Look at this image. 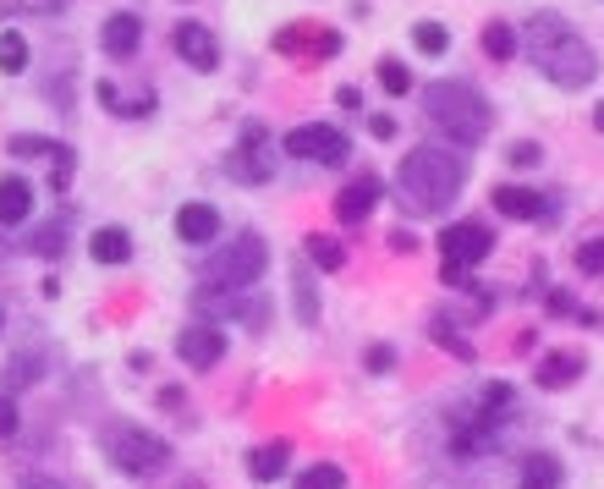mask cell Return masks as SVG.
Instances as JSON below:
<instances>
[{
    "mask_svg": "<svg viewBox=\"0 0 604 489\" xmlns=\"http://www.w3.org/2000/svg\"><path fill=\"white\" fill-rule=\"evenodd\" d=\"M0 72H7V78H18V72H29V39L23 34H0Z\"/></svg>",
    "mask_w": 604,
    "mask_h": 489,
    "instance_id": "7402d4cb",
    "label": "cell"
},
{
    "mask_svg": "<svg viewBox=\"0 0 604 489\" xmlns=\"http://www.w3.org/2000/svg\"><path fill=\"white\" fill-rule=\"evenodd\" d=\"M527 39H533V61L544 67V78H549L555 89H588V83L599 78V56H593L555 12H538L533 29H527Z\"/></svg>",
    "mask_w": 604,
    "mask_h": 489,
    "instance_id": "7a4b0ae2",
    "label": "cell"
},
{
    "mask_svg": "<svg viewBox=\"0 0 604 489\" xmlns=\"http://www.w3.org/2000/svg\"><path fill=\"white\" fill-rule=\"evenodd\" d=\"M270 270V248H264V237H237V242H226L209 264H204V281H215V286H226V292H248V286H259V275Z\"/></svg>",
    "mask_w": 604,
    "mask_h": 489,
    "instance_id": "5b68a950",
    "label": "cell"
},
{
    "mask_svg": "<svg viewBox=\"0 0 604 489\" xmlns=\"http://www.w3.org/2000/svg\"><path fill=\"white\" fill-rule=\"evenodd\" d=\"M423 116H429V127H440V133H445L451 144H461V149L483 144V133H489V122H494L489 100H483L472 83H461V78L429 83V89H423Z\"/></svg>",
    "mask_w": 604,
    "mask_h": 489,
    "instance_id": "3957f363",
    "label": "cell"
},
{
    "mask_svg": "<svg viewBox=\"0 0 604 489\" xmlns=\"http://www.w3.org/2000/svg\"><path fill=\"white\" fill-rule=\"evenodd\" d=\"M478 45H483L489 61H511V56H516V34H511V23H489Z\"/></svg>",
    "mask_w": 604,
    "mask_h": 489,
    "instance_id": "603a6c76",
    "label": "cell"
},
{
    "mask_svg": "<svg viewBox=\"0 0 604 489\" xmlns=\"http://www.w3.org/2000/svg\"><path fill=\"white\" fill-rule=\"evenodd\" d=\"M176 357H182L187 368H215V363L226 357V330H215V325H187V330L176 336Z\"/></svg>",
    "mask_w": 604,
    "mask_h": 489,
    "instance_id": "9c48e42d",
    "label": "cell"
},
{
    "mask_svg": "<svg viewBox=\"0 0 604 489\" xmlns=\"http://www.w3.org/2000/svg\"><path fill=\"white\" fill-rule=\"evenodd\" d=\"M374 204H379V182H374V177H357V182H346V187H341L335 215H341L346 226H363V220L374 215Z\"/></svg>",
    "mask_w": 604,
    "mask_h": 489,
    "instance_id": "9a60e30c",
    "label": "cell"
},
{
    "mask_svg": "<svg viewBox=\"0 0 604 489\" xmlns=\"http://www.w3.org/2000/svg\"><path fill=\"white\" fill-rule=\"evenodd\" d=\"M335 100H341V105H346V111H363V94H357V89H352V83H346V89H341V94H335Z\"/></svg>",
    "mask_w": 604,
    "mask_h": 489,
    "instance_id": "8d00e7d4",
    "label": "cell"
},
{
    "mask_svg": "<svg viewBox=\"0 0 604 489\" xmlns=\"http://www.w3.org/2000/svg\"><path fill=\"white\" fill-rule=\"evenodd\" d=\"M593 127H599V133H604V105H599V111H593Z\"/></svg>",
    "mask_w": 604,
    "mask_h": 489,
    "instance_id": "74e56055",
    "label": "cell"
},
{
    "mask_svg": "<svg viewBox=\"0 0 604 489\" xmlns=\"http://www.w3.org/2000/svg\"><path fill=\"white\" fill-rule=\"evenodd\" d=\"M286 456H292V445H286V440H270V445H259V451L248 456V473H253V484H275V478L286 473Z\"/></svg>",
    "mask_w": 604,
    "mask_h": 489,
    "instance_id": "d6986e66",
    "label": "cell"
},
{
    "mask_svg": "<svg viewBox=\"0 0 604 489\" xmlns=\"http://www.w3.org/2000/svg\"><path fill=\"white\" fill-rule=\"evenodd\" d=\"M18 434V401H12V390H0V440H12Z\"/></svg>",
    "mask_w": 604,
    "mask_h": 489,
    "instance_id": "4dcf8cb0",
    "label": "cell"
},
{
    "mask_svg": "<svg viewBox=\"0 0 604 489\" xmlns=\"http://www.w3.org/2000/svg\"><path fill=\"white\" fill-rule=\"evenodd\" d=\"M505 160H511V166H522V171H527V166H538V160H544V149H538V144H527V138H522V144H511V155H505Z\"/></svg>",
    "mask_w": 604,
    "mask_h": 489,
    "instance_id": "1f68e13d",
    "label": "cell"
},
{
    "mask_svg": "<svg viewBox=\"0 0 604 489\" xmlns=\"http://www.w3.org/2000/svg\"><path fill=\"white\" fill-rule=\"evenodd\" d=\"M577 374H582V352H549V357L533 368V379H538L544 390H566Z\"/></svg>",
    "mask_w": 604,
    "mask_h": 489,
    "instance_id": "e0dca14e",
    "label": "cell"
},
{
    "mask_svg": "<svg viewBox=\"0 0 604 489\" xmlns=\"http://www.w3.org/2000/svg\"><path fill=\"white\" fill-rule=\"evenodd\" d=\"M7 149H12V155H23V160H61L72 144H61V138H34V133H18Z\"/></svg>",
    "mask_w": 604,
    "mask_h": 489,
    "instance_id": "44dd1931",
    "label": "cell"
},
{
    "mask_svg": "<svg viewBox=\"0 0 604 489\" xmlns=\"http://www.w3.org/2000/svg\"><path fill=\"white\" fill-rule=\"evenodd\" d=\"M489 198H494V209H500L505 220H549V215H555L549 198L533 193V187H494Z\"/></svg>",
    "mask_w": 604,
    "mask_h": 489,
    "instance_id": "7c38bea8",
    "label": "cell"
},
{
    "mask_svg": "<svg viewBox=\"0 0 604 489\" xmlns=\"http://www.w3.org/2000/svg\"><path fill=\"white\" fill-rule=\"evenodd\" d=\"M297 489H346V473H341L335 462H314V467L297 478Z\"/></svg>",
    "mask_w": 604,
    "mask_h": 489,
    "instance_id": "484cf974",
    "label": "cell"
},
{
    "mask_svg": "<svg viewBox=\"0 0 604 489\" xmlns=\"http://www.w3.org/2000/svg\"><path fill=\"white\" fill-rule=\"evenodd\" d=\"M308 259H314L319 270H341V264H346V248H341L335 237H324V231H314V237H308Z\"/></svg>",
    "mask_w": 604,
    "mask_h": 489,
    "instance_id": "cb8c5ba5",
    "label": "cell"
},
{
    "mask_svg": "<svg viewBox=\"0 0 604 489\" xmlns=\"http://www.w3.org/2000/svg\"><path fill=\"white\" fill-rule=\"evenodd\" d=\"M34 368H39V357L29 352V357H12V363H7V374H0V379H7V390H23V385H34V379H39Z\"/></svg>",
    "mask_w": 604,
    "mask_h": 489,
    "instance_id": "4316f807",
    "label": "cell"
},
{
    "mask_svg": "<svg viewBox=\"0 0 604 489\" xmlns=\"http://www.w3.org/2000/svg\"><path fill=\"white\" fill-rule=\"evenodd\" d=\"M429 336H434V341H440V346H451V352H456V357H461V363H467V357H472V346H467V341H461V336H456V330H451V325H445V319H434V330H429Z\"/></svg>",
    "mask_w": 604,
    "mask_h": 489,
    "instance_id": "f546056e",
    "label": "cell"
},
{
    "mask_svg": "<svg viewBox=\"0 0 604 489\" xmlns=\"http://www.w3.org/2000/svg\"><path fill=\"white\" fill-rule=\"evenodd\" d=\"M379 83H385V94H396V100H401V94L412 89V72H407L401 61H390V56H385V61H379Z\"/></svg>",
    "mask_w": 604,
    "mask_h": 489,
    "instance_id": "83f0119b",
    "label": "cell"
},
{
    "mask_svg": "<svg viewBox=\"0 0 604 489\" xmlns=\"http://www.w3.org/2000/svg\"><path fill=\"white\" fill-rule=\"evenodd\" d=\"M100 445H105V462H111L116 473H127V478H155V473L171 462V445H166L160 434L138 429V423H105Z\"/></svg>",
    "mask_w": 604,
    "mask_h": 489,
    "instance_id": "277c9868",
    "label": "cell"
},
{
    "mask_svg": "<svg viewBox=\"0 0 604 489\" xmlns=\"http://www.w3.org/2000/svg\"><path fill=\"white\" fill-rule=\"evenodd\" d=\"M89 253H94V264H127L133 259V237L122 226H100L94 242H89Z\"/></svg>",
    "mask_w": 604,
    "mask_h": 489,
    "instance_id": "ac0fdd59",
    "label": "cell"
},
{
    "mask_svg": "<svg viewBox=\"0 0 604 489\" xmlns=\"http://www.w3.org/2000/svg\"><path fill=\"white\" fill-rule=\"evenodd\" d=\"M368 368H374V374H390V368H396V352H390V346H374V352H368Z\"/></svg>",
    "mask_w": 604,
    "mask_h": 489,
    "instance_id": "d6a6232c",
    "label": "cell"
},
{
    "mask_svg": "<svg viewBox=\"0 0 604 489\" xmlns=\"http://www.w3.org/2000/svg\"><path fill=\"white\" fill-rule=\"evenodd\" d=\"M100 45H105V56H111V61L138 56V45H144V23H138V12H116V18H105Z\"/></svg>",
    "mask_w": 604,
    "mask_h": 489,
    "instance_id": "8fae6325",
    "label": "cell"
},
{
    "mask_svg": "<svg viewBox=\"0 0 604 489\" xmlns=\"http://www.w3.org/2000/svg\"><path fill=\"white\" fill-rule=\"evenodd\" d=\"M461 182H467V160L451 155V149H434V144L412 149L396 171V193L412 215H445L456 204Z\"/></svg>",
    "mask_w": 604,
    "mask_h": 489,
    "instance_id": "6da1fadb",
    "label": "cell"
},
{
    "mask_svg": "<svg viewBox=\"0 0 604 489\" xmlns=\"http://www.w3.org/2000/svg\"><path fill=\"white\" fill-rule=\"evenodd\" d=\"M34 209V187L23 177H0V226H23Z\"/></svg>",
    "mask_w": 604,
    "mask_h": 489,
    "instance_id": "2e32d148",
    "label": "cell"
},
{
    "mask_svg": "<svg viewBox=\"0 0 604 489\" xmlns=\"http://www.w3.org/2000/svg\"><path fill=\"white\" fill-rule=\"evenodd\" d=\"M516 489H560V462L555 456H527L522 462V478H516Z\"/></svg>",
    "mask_w": 604,
    "mask_h": 489,
    "instance_id": "ffe728a7",
    "label": "cell"
},
{
    "mask_svg": "<svg viewBox=\"0 0 604 489\" xmlns=\"http://www.w3.org/2000/svg\"><path fill=\"white\" fill-rule=\"evenodd\" d=\"M489 248H494V231H489L483 220H456V226H445V237H440L445 270H472L478 259H489Z\"/></svg>",
    "mask_w": 604,
    "mask_h": 489,
    "instance_id": "52a82bcc",
    "label": "cell"
},
{
    "mask_svg": "<svg viewBox=\"0 0 604 489\" xmlns=\"http://www.w3.org/2000/svg\"><path fill=\"white\" fill-rule=\"evenodd\" d=\"M171 45H176V56H182L193 72H215V61H220V45H215V34H209L204 23H176Z\"/></svg>",
    "mask_w": 604,
    "mask_h": 489,
    "instance_id": "30bf717a",
    "label": "cell"
},
{
    "mask_svg": "<svg viewBox=\"0 0 604 489\" xmlns=\"http://www.w3.org/2000/svg\"><path fill=\"white\" fill-rule=\"evenodd\" d=\"M226 177H231V182H248V187L270 182V133H264L259 122H248V127H242V144L226 155Z\"/></svg>",
    "mask_w": 604,
    "mask_h": 489,
    "instance_id": "ba28073f",
    "label": "cell"
},
{
    "mask_svg": "<svg viewBox=\"0 0 604 489\" xmlns=\"http://www.w3.org/2000/svg\"><path fill=\"white\" fill-rule=\"evenodd\" d=\"M368 133H374V138H396V122H390V116H374Z\"/></svg>",
    "mask_w": 604,
    "mask_h": 489,
    "instance_id": "d590c367",
    "label": "cell"
},
{
    "mask_svg": "<svg viewBox=\"0 0 604 489\" xmlns=\"http://www.w3.org/2000/svg\"><path fill=\"white\" fill-rule=\"evenodd\" d=\"M577 270H582V275H604V237L577 242Z\"/></svg>",
    "mask_w": 604,
    "mask_h": 489,
    "instance_id": "f1b7e54d",
    "label": "cell"
},
{
    "mask_svg": "<svg viewBox=\"0 0 604 489\" xmlns=\"http://www.w3.org/2000/svg\"><path fill=\"white\" fill-rule=\"evenodd\" d=\"M286 155H297V160H319V166H346L352 144H346L341 127L308 122V127H292V133H286Z\"/></svg>",
    "mask_w": 604,
    "mask_h": 489,
    "instance_id": "8992f818",
    "label": "cell"
},
{
    "mask_svg": "<svg viewBox=\"0 0 604 489\" xmlns=\"http://www.w3.org/2000/svg\"><path fill=\"white\" fill-rule=\"evenodd\" d=\"M176 237L193 242V248L215 242V237H220V209H215V204H182V209H176Z\"/></svg>",
    "mask_w": 604,
    "mask_h": 489,
    "instance_id": "5bb4252c",
    "label": "cell"
},
{
    "mask_svg": "<svg viewBox=\"0 0 604 489\" xmlns=\"http://www.w3.org/2000/svg\"><path fill=\"white\" fill-rule=\"evenodd\" d=\"M0 325H7V314H0Z\"/></svg>",
    "mask_w": 604,
    "mask_h": 489,
    "instance_id": "f35d334b",
    "label": "cell"
},
{
    "mask_svg": "<svg viewBox=\"0 0 604 489\" xmlns=\"http://www.w3.org/2000/svg\"><path fill=\"white\" fill-rule=\"evenodd\" d=\"M412 45H418L423 56H445V50H451V29H445V23H418V29H412Z\"/></svg>",
    "mask_w": 604,
    "mask_h": 489,
    "instance_id": "d4e9b609",
    "label": "cell"
},
{
    "mask_svg": "<svg viewBox=\"0 0 604 489\" xmlns=\"http://www.w3.org/2000/svg\"><path fill=\"white\" fill-rule=\"evenodd\" d=\"M23 489H72L61 478H45V473H23Z\"/></svg>",
    "mask_w": 604,
    "mask_h": 489,
    "instance_id": "e575fe53",
    "label": "cell"
},
{
    "mask_svg": "<svg viewBox=\"0 0 604 489\" xmlns=\"http://www.w3.org/2000/svg\"><path fill=\"white\" fill-rule=\"evenodd\" d=\"M275 50H281V56H297V50H303V56L330 61V56L341 50V34H330V29H319V34H314V29H286V34H275Z\"/></svg>",
    "mask_w": 604,
    "mask_h": 489,
    "instance_id": "4fadbf2b",
    "label": "cell"
},
{
    "mask_svg": "<svg viewBox=\"0 0 604 489\" xmlns=\"http://www.w3.org/2000/svg\"><path fill=\"white\" fill-rule=\"evenodd\" d=\"M390 253H418V237L396 226V231H390Z\"/></svg>",
    "mask_w": 604,
    "mask_h": 489,
    "instance_id": "836d02e7",
    "label": "cell"
}]
</instances>
